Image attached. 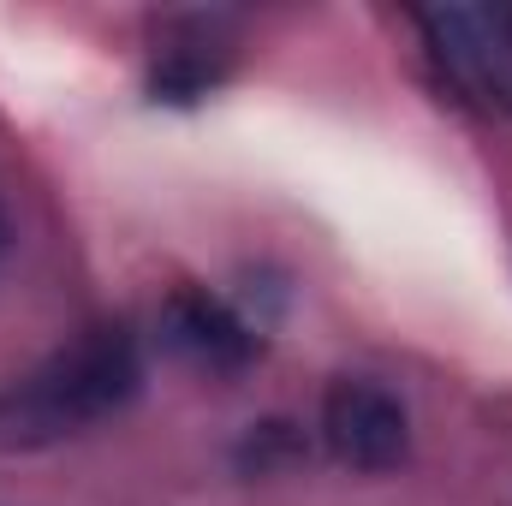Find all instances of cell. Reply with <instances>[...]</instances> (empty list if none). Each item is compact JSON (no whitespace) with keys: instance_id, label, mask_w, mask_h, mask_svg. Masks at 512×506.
Instances as JSON below:
<instances>
[{"instance_id":"5","label":"cell","mask_w":512,"mask_h":506,"mask_svg":"<svg viewBox=\"0 0 512 506\" xmlns=\"http://www.w3.org/2000/svg\"><path fill=\"white\" fill-rule=\"evenodd\" d=\"M215 84H221V54H215V42H203V36L161 48L155 78H149L155 102H197V96H209Z\"/></svg>"},{"instance_id":"4","label":"cell","mask_w":512,"mask_h":506,"mask_svg":"<svg viewBox=\"0 0 512 506\" xmlns=\"http://www.w3.org/2000/svg\"><path fill=\"white\" fill-rule=\"evenodd\" d=\"M161 334L179 358H191L197 370H215V376H233L256 358L251 322L227 298H215L209 286H179L161 304Z\"/></svg>"},{"instance_id":"1","label":"cell","mask_w":512,"mask_h":506,"mask_svg":"<svg viewBox=\"0 0 512 506\" xmlns=\"http://www.w3.org/2000/svg\"><path fill=\"white\" fill-rule=\"evenodd\" d=\"M143 387V352L126 328H84L72 346L42 358L24 381L0 393V447H48L60 435H78Z\"/></svg>"},{"instance_id":"2","label":"cell","mask_w":512,"mask_h":506,"mask_svg":"<svg viewBox=\"0 0 512 506\" xmlns=\"http://www.w3.org/2000/svg\"><path fill=\"white\" fill-rule=\"evenodd\" d=\"M417 30L447 90L512 120V6H429L417 12Z\"/></svg>"},{"instance_id":"6","label":"cell","mask_w":512,"mask_h":506,"mask_svg":"<svg viewBox=\"0 0 512 506\" xmlns=\"http://www.w3.org/2000/svg\"><path fill=\"white\" fill-rule=\"evenodd\" d=\"M292 459H304V435L292 423H251V435H245V465L251 471H280Z\"/></svg>"},{"instance_id":"3","label":"cell","mask_w":512,"mask_h":506,"mask_svg":"<svg viewBox=\"0 0 512 506\" xmlns=\"http://www.w3.org/2000/svg\"><path fill=\"white\" fill-rule=\"evenodd\" d=\"M322 441L352 471H393L411 453V417L393 387L370 376H340L322 393Z\"/></svg>"},{"instance_id":"7","label":"cell","mask_w":512,"mask_h":506,"mask_svg":"<svg viewBox=\"0 0 512 506\" xmlns=\"http://www.w3.org/2000/svg\"><path fill=\"white\" fill-rule=\"evenodd\" d=\"M6 245H12V227H6V209H0V256H6Z\"/></svg>"}]
</instances>
